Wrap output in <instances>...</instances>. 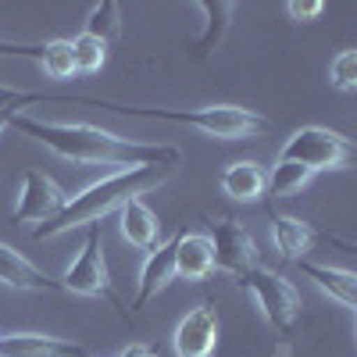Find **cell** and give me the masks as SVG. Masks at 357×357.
Here are the masks:
<instances>
[{
	"instance_id": "cell-1",
	"label": "cell",
	"mask_w": 357,
	"mask_h": 357,
	"mask_svg": "<svg viewBox=\"0 0 357 357\" xmlns=\"http://www.w3.org/2000/svg\"><path fill=\"white\" fill-rule=\"evenodd\" d=\"M15 132L43 143L50 154L79 161V165H114V168H132V165H168L175 168L183 161V151L172 143H143L107 132L100 126L89 122H50V118H33V114H18L11 122Z\"/></svg>"
},
{
	"instance_id": "cell-2",
	"label": "cell",
	"mask_w": 357,
	"mask_h": 357,
	"mask_svg": "<svg viewBox=\"0 0 357 357\" xmlns=\"http://www.w3.org/2000/svg\"><path fill=\"white\" fill-rule=\"evenodd\" d=\"M175 168L168 165H132V168H114L100 178H93L89 186H82L79 193H72L65 200V207L57 211L47 225H36L33 240H57L72 229H89V225H100V218H107L111 211H118L122 204H129L132 197L151 193L154 186H161L165 178Z\"/></svg>"
},
{
	"instance_id": "cell-3",
	"label": "cell",
	"mask_w": 357,
	"mask_h": 357,
	"mask_svg": "<svg viewBox=\"0 0 357 357\" xmlns=\"http://www.w3.org/2000/svg\"><path fill=\"white\" fill-rule=\"evenodd\" d=\"M97 107H111L118 114H136V118H158V122H175V126H190L204 136L215 139H254L268 129V118L240 107V104H211V107H132V104H118V100H89Z\"/></svg>"
},
{
	"instance_id": "cell-4",
	"label": "cell",
	"mask_w": 357,
	"mask_h": 357,
	"mask_svg": "<svg viewBox=\"0 0 357 357\" xmlns=\"http://www.w3.org/2000/svg\"><path fill=\"white\" fill-rule=\"evenodd\" d=\"M350 158H354V143L343 132L325 129V126L293 129L279 151V161H293V165L307 168L311 175L314 172H340L350 165Z\"/></svg>"
},
{
	"instance_id": "cell-5",
	"label": "cell",
	"mask_w": 357,
	"mask_h": 357,
	"mask_svg": "<svg viewBox=\"0 0 357 357\" xmlns=\"http://www.w3.org/2000/svg\"><path fill=\"white\" fill-rule=\"evenodd\" d=\"M240 286L254 296V304L261 307V314H264L268 325H275L279 333H293L296 329L304 301H301V293H296V286L286 275H279V272H272V268H261L257 264L254 272H247L240 279Z\"/></svg>"
},
{
	"instance_id": "cell-6",
	"label": "cell",
	"mask_w": 357,
	"mask_h": 357,
	"mask_svg": "<svg viewBox=\"0 0 357 357\" xmlns=\"http://www.w3.org/2000/svg\"><path fill=\"white\" fill-rule=\"evenodd\" d=\"M61 282V293H75V296H97V301H114L111 289V275H107V261H104V232L100 225L86 229V240L75 254V261L65 268V275L57 279Z\"/></svg>"
},
{
	"instance_id": "cell-7",
	"label": "cell",
	"mask_w": 357,
	"mask_h": 357,
	"mask_svg": "<svg viewBox=\"0 0 357 357\" xmlns=\"http://www.w3.org/2000/svg\"><path fill=\"white\" fill-rule=\"evenodd\" d=\"M207 240H211V250H215V272H225L236 282L261 264V250L243 222L218 218V222H211V236Z\"/></svg>"
},
{
	"instance_id": "cell-8",
	"label": "cell",
	"mask_w": 357,
	"mask_h": 357,
	"mask_svg": "<svg viewBox=\"0 0 357 357\" xmlns=\"http://www.w3.org/2000/svg\"><path fill=\"white\" fill-rule=\"evenodd\" d=\"M65 200H68V193L57 186L47 172L25 168L22 186H18V204H15V225H29V222L47 225L65 207Z\"/></svg>"
},
{
	"instance_id": "cell-9",
	"label": "cell",
	"mask_w": 357,
	"mask_h": 357,
	"mask_svg": "<svg viewBox=\"0 0 357 357\" xmlns=\"http://www.w3.org/2000/svg\"><path fill=\"white\" fill-rule=\"evenodd\" d=\"M218 333H222V321H218L215 304L204 301V304L190 307L178 318L175 333H172L175 357H215L218 354Z\"/></svg>"
},
{
	"instance_id": "cell-10",
	"label": "cell",
	"mask_w": 357,
	"mask_h": 357,
	"mask_svg": "<svg viewBox=\"0 0 357 357\" xmlns=\"http://www.w3.org/2000/svg\"><path fill=\"white\" fill-rule=\"evenodd\" d=\"M175 279V240L158 243L146 250L143 264H139V279H136V296L129 311H143L151 301H158V293Z\"/></svg>"
},
{
	"instance_id": "cell-11",
	"label": "cell",
	"mask_w": 357,
	"mask_h": 357,
	"mask_svg": "<svg viewBox=\"0 0 357 357\" xmlns=\"http://www.w3.org/2000/svg\"><path fill=\"white\" fill-rule=\"evenodd\" d=\"M0 357H89L82 343L50 333H0Z\"/></svg>"
},
{
	"instance_id": "cell-12",
	"label": "cell",
	"mask_w": 357,
	"mask_h": 357,
	"mask_svg": "<svg viewBox=\"0 0 357 357\" xmlns=\"http://www.w3.org/2000/svg\"><path fill=\"white\" fill-rule=\"evenodd\" d=\"M172 240H175V279L204 282L207 275H215V250L204 232L178 229Z\"/></svg>"
},
{
	"instance_id": "cell-13",
	"label": "cell",
	"mask_w": 357,
	"mask_h": 357,
	"mask_svg": "<svg viewBox=\"0 0 357 357\" xmlns=\"http://www.w3.org/2000/svg\"><path fill=\"white\" fill-rule=\"evenodd\" d=\"M0 282L18 293H61V282L50 279L43 268H36L25 254H18L8 243H0Z\"/></svg>"
},
{
	"instance_id": "cell-14",
	"label": "cell",
	"mask_w": 357,
	"mask_h": 357,
	"mask_svg": "<svg viewBox=\"0 0 357 357\" xmlns=\"http://www.w3.org/2000/svg\"><path fill=\"white\" fill-rule=\"evenodd\" d=\"M118 232L122 240L136 250H151L158 247V236H161V218L154 215V207L146 204L143 197H132L129 204L118 207Z\"/></svg>"
},
{
	"instance_id": "cell-15",
	"label": "cell",
	"mask_w": 357,
	"mask_h": 357,
	"mask_svg": "<svg viewBox=\"0 0 357 357\" xmlns=\"http://www.w3.org/2000/svg\"><path fill=\"white\" fill-rule=\"evenodd\" d=\"M268 229H272V243L279 250L282 261H304L314 247V229L296 218V215H279V211H268Z\"/></svg>"
},
{
	"instance_id": "cell-16",
	"label": "cell",
	"mask_w": 357,
	"mask_h": 357,
	"mask_svg": "<svg viewBox=\"0 0 357 357\" xmlns=\"http://www.w3.org/2000/svg\"><path fill=\"white\" fill-rule=\"evenodd\" d=\"M218 186L229 200L236 204H257L264 200V186H268V172L257 165V161H232L222 178H218Z\"/></svg>"
},
{
	"instance_id": "cell-17",
	"label": "cell",
	"mask_w": 357,
	"mask_h": 357,
	"mask_svg": "<svg viewBox=\"0 0 357 357\" xmlns=\"http://www.w3.org/2000/svg\"><path fill=\"white\" fill-rule=\"evenodd\" d=\"M304 275L329 296V301H336L340 307L347 311H357V275L350 272V268H333V264H314V261H301Z\"/></svg>"
},
{
	"instance_id": "cell-18",
	"label": "cell",
	"mask_w": 357,
	"mask_h": 357,
	"mask_svg": "<svg viewBox=\"0 0 357 357\" xmlns=\"http://www.w3.org/2000/svg\"><path fill=\"white\" fill-rule=\"evenodd\" d=\"M197 11L204 15V33L193 43V61H207V57L222 47L229 25H232V15H236V4H225V0H215V4L211 0H200Z\"/></svg>"
},
{
	"instance_id": "cell-19",
	"label": "cell",
	"mask_w": 357,
	"mask_h": 357,
	"mask_svg": "<svg viewBox=\"0 0 357 357\" xmlns=\"http://www.w3.org/2000/svg\"><path fill=\"white\" fill-rule=\"evenodd\" d=\"M86 36H93L100 43H111L122 36V8L114 4V0H100V4L89 8L86 15V29H82Z\"/></svg>"
},
{
	"instance_id": "cell-20",
	"label": "cell",
	"mask_w": 357,
	"mask_h": 357,
	"mask_svg": "<svg viewBox=\"0 0 357 357\" xmlns=\"http://www.w3.org/2000/svg\"><path fill=\"white\" fill-rule=\"evenodd\" d=\"M307 183H311V172L307 168L293 165V161H275L272 172H268L264 197H296Z\"/></svg>"
},
{
	"instance_id": "cell-21",
	"label": "cell",
	"mask_w": 357,
	"mask_h": 357,
	"mask_svg": "<svg viewBox=\"0 0 357 357\" xmlns=\"http://www.w3.org/2000/svg\"><path fill=\"white\" fill-rule=\"evenodd\" d=\"M36 65L57 79V82H65L75 75V57H72V40H50L40 47V57H36Z\"/></svg>"
},
{
	"instance_id": "cell-22",
	"label": "cell",
	"mask_w": 357,
	"mask_h": 357,
	"mask_svg": "<svg viewBox=\"0 0 357 357\" xmlns=\"http://www.w3.org/2000/svg\"><path fill=\"white\" fill-rule=\"evenodd\" d=\"M72 57H75V75H97L107 61V43L79 33L72 40Z\"/></svg>"
},
{
	"instance_id": "cell-23",
	"label": "cell",
	"mask_w": 357,
	"mask_h": 357,
	"mask_svg": "<svg viewBox=\"0 0 357 357\" xmlns=\"http://www.w3.org/2000/svg\"><path fill=\"white\" fill-rule=\"evenodd\" d=\"M329 86L340 93H354L357 89V50H340L329 65Z\"/></svg>"
},
{
	"instance_id": "cell-24",
	"label": "cell",
	"mask_w": 357,
	"mask_h": 357,
	"mask_svg": "<svg viewBox=\"0 0 357 357\" xmlns=\"http://www.w3.org/2000/svg\"><path fill=\"white\" fill-rule=\"evenodd\" d=\"M286 11H289V18H293V22L307 25V22L321 18L325 4H321V0H289V4H286Z\"/></svg>"
},
{
	"instance_id": "cell-25",
	"label": "cell",
	"mask_w": 357,
	"mask_h": 357,
	"mask_svg": "<svg viewBox=\"0 0 357 357\" xmlns=\"http://www.w3.org/2000/svg\"><path fill=\"white\" fill-rule=\"evenodd\" d=\"M40 100H50V93H22V89H8V86H0V107H8V104H40Z\"/></svg>"
},
{
	"instance_id": "cell-26",
	"label": "cell",
	"mask_w": 357,
	"mask_h": 357,
	"mask_svg": "<svg viewBox=\"0 0 357 357\" xmlns=\"http://www.w3.org/2000/svg\"><path fill=\"white\" fill-rule=\"evenodd\" d=\"M0 57H40V47L33 43H18V40H0Z\"/></svg>"
},
{
	"instance_id": "cell-27",
	"label": "cell",
	"mask_w": 357,
	"mask_h": 357,
	"mask_svg": "<svg viewBox=\"0 0 357 357\" xmlns=\"http://www.w3.org/2000/svg\"><path fill=\"white\" fill-rule=\"evenodd\" d=\"M22 114V104H8V107H0V136H4L11 129V122Z\"/></svg>"
},
{
	"instance_id": "cell-28",
	"label": "cell",
	"mask_w": 357,
	"mask_h": 357,
	"mask_svg": "<svg viewBox=\"0 0 357 357\" xmlns=\"http://www.w3.org/2000/svg\"><path fill=\"white\" fill-rule=\"evenodd\" d=\"M118 357H158V350H151V347H146V343H129L122 354H118Z\"/></svg>"
}]
</instances>
